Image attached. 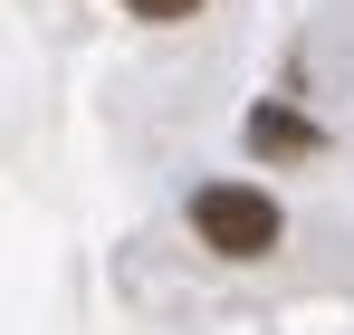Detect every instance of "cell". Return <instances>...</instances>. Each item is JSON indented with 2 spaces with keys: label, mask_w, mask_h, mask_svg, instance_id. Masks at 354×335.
Masks as SVG:
<instances>
[{
  "label": "cell",
  "mask_w": 354,
  "mask_h": 335,
  "mask_svg": "<svg viewBox=\"0 0 354 335\" xmlns=\"http://www.w3.org/2000/svg\"><path fill=\"white\" fill-rule=\"evenodd\" d=\"M249 144H259V154H326V134H316L297 106H278V96L249 115Z\"/></svg>",
  "instance_id": "cell-2"
},
{
  "label": "cell",
  "mask_w": 354,
  "mask_h": 335,
  "mask_svg": "<svg viewBox=\"0 0 354 335\" xmlns=\"http://www.w3.org/2000/svg\"><path fill=\"white\" fill-rule=\"evenodd\" d=\"M192 230H201V249H221V259H268V249L288 239V211H278L259 182H201V192H192Z\"/></svg>",
  "instance_id": "cell-1"
},
{
  "label": "cell",
  "mask_w": 354,
  "mask_h": 335,
  "mask_svg": "<svg viewBox=\"0 0 354 335\" xmlns=\"http://www.w3.org/2000/svg\"><path fill=\"white\" fill-rule=\"evenodd\" d=\"M124 10H134V19H192L201 0H124Z\"/></svg>",
  "instance_id": "cell-3"
}]
</instances>
